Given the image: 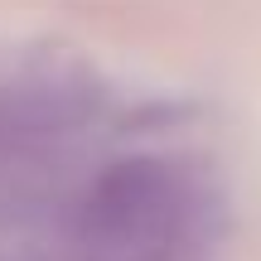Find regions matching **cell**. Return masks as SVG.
I'll list each match as a JSON object with an SVG mask.
<instances>
[{"label": "cell", "instance_id": "cell-1", "mask_svg": "<svg viewBox=\"0 0 261 261\" xmlns=\"http://www.w3.org/2000/svg\"><path fill=\"white\" fill-rule=\"evenodd\" d=\"M184 218V184L155 155L107 165L73 208V232L102 252H140L165 242Z\"/></svg>", "mask_w": 261, "mask_h": 261}, {"label": "cell", "instance_id": "cell-2", "mask_svg": "<svg viewBox=\"0 0 261 261\" xmlns=\"http://www.w3.org/2000/svg\"><path fill=\"white\" fill-rule=\"evenodd\" d=\"M83 126V102L63 87H0V155H44Z\"/></svg>", "mask_w": 261, "mask_h": 261}]
</instances>
